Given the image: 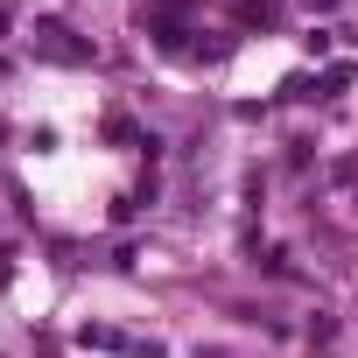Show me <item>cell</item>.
Listing matches in <instances>:
<instances>
[{
	"label": "cell",
	"mask_w": 358,
	"mask_h": 358,
	"mask_svg": "<svg viewBox=\"0 0 358 358\" xmlns=\"http://www.w3.org/2000/svg\"><path fill=\"white\" fill-rule=\"evenodd\" d=\"M29 43H36V57H43V64H92V43H85V36H71L57 15H43V22L29 29Z\"/></svg>",
	"instance_id": "6da1fadb"
},
{
	"label": "cell",
	"mask_w": 358,
	"mask_h": 358,
	"mask_svg": "<svg viewBox=\"0 0 358 358\" xmlns=\"http://www.w3.org/2000/svg\"><path fill=\"white\" fill-rule=\"evenodd\" d=\"M232 8H239V22H260V29L274 22V0H232Z\"/></svg>",
	"instance_id": "277c9868"
},
{
	"label": "cell",
	"mask_w": 358,
	"mask_h": 358,
	"mask_svg": "<svg viewBox=\"0 0 358 358\" xmlns=\"http://www.w3.org/2000/svg\"><path fill=\"white\" fill-rule=\"evenodd\" d=\"M78 344H85V351H120V358H162L155 337H127V330H113V323H85Z\"/></svg>",
	"instance_id": "7a4b0ae2"
},
{
	"label": "cell",
	"mask_w": 358,
	"mask_h": 358,
	"mask_svg": "<svg viewBox=\"0 0 358 358\" xmlns=\"http://www.w3.org/2000/svg\"><path fill=\"white\" fill-rule=\"evenodd\" d=\"M309 8H337V0H309Z\"/></svg>",
	"instance_id": "8992f818"
},
{
	"label": "cell",
	"mask_w": 358,
	"mask_h": 358,
	"mask_svg": "<svg viewBox=\"0 0 358 358\" xmlns=\"http://www.w3.org/2000/svg\"><path fill=\"white\" fill-rule=\"evenodd\" d=\"M8 29H15V15H8V0H0V36H8Z\"/></svg>",
	"instance_id": "5b68a950"
},
{
	"label": "cell",
	"mask_w": 358,
	"mask_h": 358,
	"mask_svg": "<svg viewBox=\"0 0 358 358\" xmlns=\"http://www.w3.org/2000/svg\"><path fill=\"white\" fill-rule=\"evenodd\" d=\"M302 344H309V358H337V316H330V309H316Z\"/></svg>",
	"instance_id": "3957f363"
}]
</instances>
